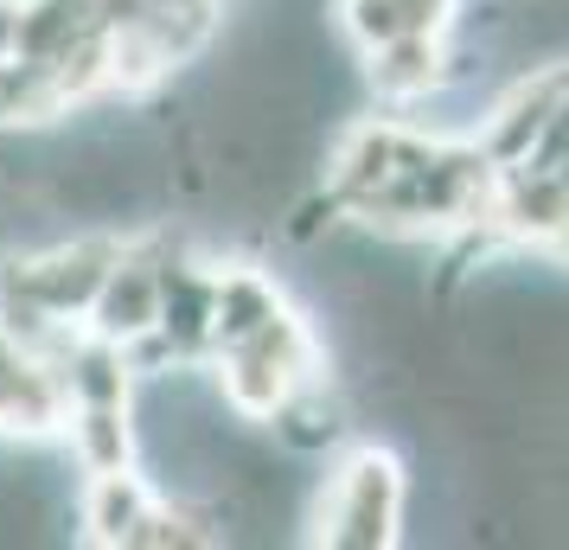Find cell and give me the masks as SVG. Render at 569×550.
Here are the masks:
<instances>
[{"mask_svg": "<svg viewBox=\"0 0 569 550\" xmlns=\"http://www.w3.org/2000/svg\"><path fill=\"white\" fill-rule=\"evenodd\" d=\"M64 410H71V397H64L58 352H39L0 327V436L46 442L64 429Z\"/></svg>", "mask_w": 569, "mask_h": 550, "instance_id": "cell-3", "label": "cell"}, {"mask_svg": "<svg viewBox=\"0 0 569 550\" xmlns=\"http://www.w3.org/2000/svg\"><path fill=\"white\" fill-rule=\"evenodd\" d=\"M160 269H167V237H134L122 243V257L109 262L103 289L83 314V333L97 340H116V346H141L154 340L160 327Z\"/></svg>", "mask_w": 569, "mask_h": 550, "instance_id": "cell-2", "label": "cell"}, {"mask_svg": "<svg viewBox=\"0 0 569 550\" xmlns=\"http://www.w3.org/2000/svg\"><path fill=\"white\" fill-rule=\"evenodd\" d=\"M282 308L288 301L269 269H257V262H211V352L269 327Z\"/></svg>", "mask_w": 569, "mask_h": 550, "instance_id": "cell-6", "label": "cell"}, {"mask_svg": "<svg viewBox=\"0 0 569 550\" xmlns=\"http://www.w3.org/2000/svg\"><path fill=\"white\" fill-rule=\"evenodd\" d=\"M455 83L448 39H385L365 52V90L385 109H416Z\"/></svg>", "mask_w": 569, "mask_h": 550, "instance_id": "cell-4", "label": "cell"}, {"mask_svg": "<svg viewBox=\"0 0 569 550\" xmlns=\"http://www.w3.org/2000/svg\"><path fill=\"white\" fill-rule=\"evenodd\" d=\"M313 538L339 550H390L403 524V468L390 448H346L313 506Z\"/></svg>", "mask_w": 569, "mask_h": 550, "instance_id": "cell-1", "label": "cell"}, {"mask_svg": "<svg viewBox=\"0 0 569 550\" xmlns=\"http://www.w3.org/2000/svg\"><path fill=\"white\" fill-rule=\"evenodd\" d=\"M154 506H160L154 480H141L134 468L90 473V480H83V506H78L83 538H90V544H141Z\"/></svg>", "mask_w": 569, "mask_h": 550, "instance_id": "cell-5", "label": "cell"}, {"mask_svg": "<svg viewBox=\"0 0 569 550\" xmlns=\"http://www.w3.org/2000/svg\"><path fill=\"white\" fill-rule=\"evenodd\" d=\"M455 20H461V0H339V27L359 52L385 39H448Z\"/></svg>", "mask_w": 569, "mask_h": 550, "instance_id": "cell-7", "label": "cell"}]
</instances>
